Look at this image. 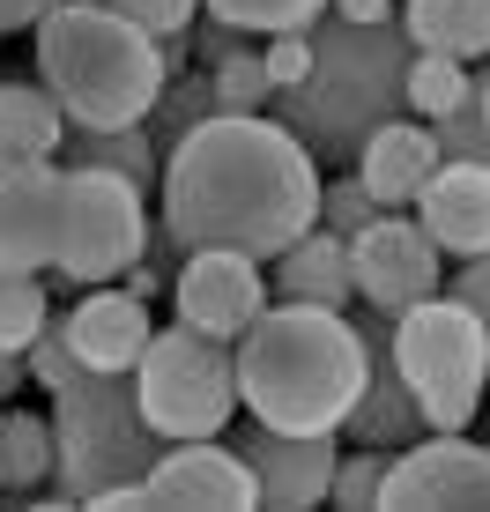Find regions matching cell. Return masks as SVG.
<instances>
[{
  "instance_id": "6da1fadb",
  "label": "cell",
  "mask_w": 490,
  "mask_h": 512,
  "mask_svg": "<svg viewBox=\"0 0 490 512\" xmlns=\"http://www.w3.org/2000/svg\"><path fill=\"white\" fill-rule=\"evenodd\" d=\"M156 201H164V238L179 253L231 245V253L275 260L320 223V156L275 112H208L164 156Z\"/></svg>"
},
{
  "instance_id": "484cf974",
  "label": "cell",
  "mask_w": 490,
  "mask_h": 512,
  "mask_svg": "<svg viewBox=\"0 0 490 512\" xmlns=\"http://www.w3.org/2000/svg\"><path fill=\"white\" fill-rule=\"evenodd\" d=\"M468 82H476L468 60H453V52H416L409 60V112L416 119H446L453 104L468 97Z\"/></svg>"
},
{
  "instance_id": "52a82bcc",
  "label": "cell",
  "mask_w": 490,
  "mask_h": 512,
  "mask_svg": "<svg viewBox=\"0 0 490 512\" xmlns=\"http://www.w3.org/2000/svg\"><path fill=\"white\" fill-rule=\"evenodd\" d=\"M134 394H142V416L164 438H223L231 416L245 409L238 401V357L231 342L201 327H156L142 364H134Z\"/></svg>"
},
{
  "instance_id": "d4e9b609",
  "label": "cell",
  "mask_w": 490,
  "mask_h": 512,
  "mask_svg": "<svg viewBox=\"0 0 490 512\" xmlns=\"http://www.w3.org/2000/svg\"><path fill=\"white\" fill-rule=\"evenodd\" d=\"M439 134V156H461V164H490V67H476L468 97L453 104L446 119H431Z\"/></svg>"
},
{
  "instance_id": "4316f807",
  "label": "cell",
  "mask_w": 490,
  "mask_h": 512,
  "mask_svg": "<svg viewBox=\"0 0 490 512\" xmlns=\"http://www.w3.org/2000/svg\"><path fill=\"white\" fill-rule=\"evenodd\" d=\"M201 15L268 38V30H312V23L327 15V0H201Z\"/></svg>"
},
{
  "instance_id": "74e56055",
  "label": "cell",
  "mask_w": 490,
  "mask_h": 512,
  "mask_svg": "<svg viewBox=\"0 0 490 512\" xmlns=\"http://www.w3.org/2000/svg\"><path fill=\"white\" fill-rule=\"evenodd\" d=\"M0 490H8V475H0Z\"/></svg>"
},
{
  "instance_id": "d6a6232c",
  "label": "cell",
  "mask_w": 490,
  "mask_h": 512,
  "mask_svg": "<svg viewBox=\"0 0 490 512\" xmlns=\"http://www.w3.org/2000/svg\"><path fill=\"white\" fill-rule=\"evenodd\" d=\"M260 60H268L275 90H297V82L312 75V30H268V45H260Z\"/></svg>"
},
{
  "instance_id": "f35d334b",
  "label": "cell",
  "mask_w": 490,
  "mask_h": 512,
  "mask_svg": "<svg viewBox=\"0 0 490 512\" xmlns=\"http://www.w3.org/2000/svg\"><path fill=\"white\" fill-rule=\"evenodd\" d=\"M483 423H490V416H483Z\"/></svg>"
},
{
  "instance_id": "9a60e30c",
  "label": "cell",
  "mask_w": 490,
  "mask_h": 512,
  "mask_svg": "<svg viewBox=\"0 0 490 512\" xmlns=\"http://www.w3.org/2000/svg\"><path fill=\"white\" fill-rule=\"evenodd\" d=\"M364 334V386H357V409L342 416V431L357 438V446H416V438L431 431L424 409H416V394H409V379H401V364H394V320L387 312H372V320H357Z\"/></svg>"
},
{
  "instance_id": "7a4b0ae2",
  "label": "cell",
  "mask_w": 490,
  "mask_h": 512,
  "mask_svg": "<svg viewBox=\"0 0 490 512\" xmlns=\"http://www.w3.org/2000/svg\"><path fill=\"white\" fill-rule=\"evenodd\" d=\"M238 357V401L245 416L275 431H342L364 386V334L335 305H290L275 297L253 327L231 342Z\"/></svg>"
},
{
  "instance_id": "ba28073f",
  "label": "cell",
  "mask_w": 490,
  "mask_h": 512,
  "mask_svg": "<svg viewBox=\"0 0 490 512\" xmlns=\"http://www.w3.org/2000/svg\"><path fill=\"white\" fill-rule=\"evenodd\" d=\"M156 223H149V193L127 179V171H104V164H67L60 186V268L75 290H97V282H119L134 260L149 253Z\"/></svg>"
},
{
  "instance_id": "4dcf8cb0",
  "label": "cell",
  "mask_w": 490,
  "mask_h": 512,
  "mask_svg": "<svg viewBox=\"0 0 490 512\" xmlns=\"http://www.w3.org/2000/svg\"><path fill=\"white\" fill-rule=\"evenodd\" d=\"M372 216H379V201H372V186H364L357 171H349V179H320V223H327V231L357 238Z\"/></svg>"
},
{
  "instance_id": "ac0fdd59",
  "label": "cell",
  "mask_w": 490,
  "mask_h": 512,
  "mask_svg": "<svg viewBox=\"0 0 490 512\" xmlns=\"http://www.w3.org/2000/svg\"><path fill=\"white\" fill-rule=\"evenodd\" d=\"M439 134H431V119H379L372 134H364L357 149V179L372 186L379 208H416V193L431 186V171H439Z\"/></svg>"
},
{
  "instance_id": "4fadbf2b",
  "label": "cell",
  "mask_w": 490,
  "mask_h": 512,
  "mask_svg": "<svg viewBox=\"0 0 490 512\" xmlns=\"http://www.w3.org/2000/svg\"><path fill=\"white\" fill-rule=\"evenodd\" d=\"M142 490L156 512H253L260 505L245 453L223 446V438H171L156 453V468L142 475Z\"/></svg>"
},
{
  "instance_id": "e0dca14e",
  "label": "cell",
  "mask_w": 490,
  "mask_h": 512,
  "mask_svg": "<svg viewBox=\"0 0 490 512\" xmlns=\"http://www.w3.org/2000/svg\"><path fill=\"white\" fill-rule=\"evenodd\" d=\"M416 223L439 238L446 260L490 253V164H461V156H446V164L431 171V186L416 193Z\"/></svg>"
},
{
  "instance_id": "7402d4cb",
  "label": "cell",
  "mask_w": 490,
  "mask_h": 512,
  "mask_svg": "<svg viewBox=\"0 0 490 512\" xmlns=\"http://www.w3.org/2000/svg\"><path fill=\"white\" fill-rule=\"evenodd\" d=\"M0 475L8 490H52L60 475V438H52V409H0Z\"/></svg>"
},
{
  "instance_id": "1f68e13d",
  "label": "cell",
  "mask_w": 490,
  "mask_h": 512,
  "mask_svg": "<svg viewBox=\"0 0 490 512\" xmlns=\"http://www.w3.org/2000/svg\"><path fill=\"white\" fill-rule=\"evenodd\" d=\"M75 372H82V357H75V334H67V312H52L38 327V342H30V379L52 394V386H67Z\"/></svg>"
},
{
  "instance_id": "f546056e",
  "label": "cell",
  "mask_w": 490,
  "mask_h": 512,
  "mask_svg": "<svg viewBox=\"0 0 490 512\" xmlns=\"http://www.w3.org/2000/svg\"><path fill=\"white\" fill-rule=\"evenodd\" d=\"M45 320H52L45 282L38 275H0V349H30Z\"/></svg>"
},
{
  "instance_id": "5b68a950",
  "label": "cell",
  "mask_w": 490,
  "mask_h": 512,
  "mask_svg": "<svg viewBox=\"0 0 490 512\" xmlns=\"http://www.w3.org/2000/svg\"><path fill=\"white\" fill-rule=\"evenodd\" d=\"M52 438H60V475H52V490H60L67 505H90L119 483H142L156 468V453L171 446L142 416L134 372H90V364L67 386H52Z\"/></svg>"
},
{
  "instance_id": "d6986e66",
  "label": "cell",
  "mask_w": 490,
  "mask_h": 512,
  "mask_svg": "<svg viewBox=\"0 0 490 512\" xmlns=\"http://www.w3.org/2000/svg\"><path fill=\"white\" fill-rule=\"evenodd\" d=\"M268 282L275 297H290V305H349L357 297V275H349V238L327 231V223H312L305 238H290L283 253L268 260Z\"/></svg>"
},
{
  "instance_id": "836d02e7",
  "label": "cell",
  "mask_w": 490,
  "mask_h": 512,
  "mask_svg": "<svg viewBox=\"0 0 490 512\" xmlns=\"http://www.w3.org/2000/svg\"><path fill=\"white\" fill-rule=\"evenodd\" d=\"M119 15H134L142 30H156V38H179V30H194L201 0H112Z\"/></svg>"
},
{
  "instance_id": "603a6c76",
  "label": "cell",
  "mask_w": 490,
  "mask_h": 512,
  "mask_svg": "<svg viewBox=\"0 0 490 512\" xmlns=\"http://www.w3.org/2000/svg\"><path fill=\"white\" fill-rule=\"evenodd\" d=\"M60 164H104V171H127L134 186H164V149L149 141V127H75L60 149Z\"/></svg>"
},
{
  "instance_id": "44dd1931",
  "label": "cell",
  "mask_w": 490,
  "mask_h": 512,
  "mask_svg": "<svg viewBox=\"0 0 490 512\" xmlns=\"http://www.w3.org/2000/svg\"><path fill=\"white\" fill-rule=\"evenodd\" d=\"M401 30L416 38V52L490 60V0H401Z\"/></svg>"
},
{
  "instance_id": "ffe728a7",
  "label": "cell",
  "mask_w": 490,
  "mask_h": 512,
  "mask_svg": "<svg viewBox=\"0 0 490 512\" xmlns=\"http://www.w3.org/2000/svg\"><path fill=\"white\" fill-rule=\"evenodd\" d=\"M75 119L45 82H0V156H60Z\"/></svg>"
},
{
  "instance_id": "8fae6325",
  "label": "cell",
  "mask_w": 490,
  "mask_h": 512,
  "mask_svg": "<svg viewBox=\"0 0 490 512\" xmlns=\"http://www.w3.org/2000/svg\"><path fill=\"white\" fill-rule=\"evenodd\" d=\"M387 512H490V446L461 431H431L394 453Z\"/></svg>"
},
{
  "instance_id": "8d00e7d4",
  "label": "cell",
  "mask_w": 490,
  "mask_h": 512,
  "mask_svg": "<svg viewBox=\"0 0 490 512\" xmlns=\"http://www.w3.org/2000/svg\"><path fill=\"white\" fill-rule=\"evenodd\" d=\"M60 0H0V30H38Z\"/></svg>"
},
{
  "instance_id": "5bb4252c",
  "label": "cell",
  "mask_w": 490,
  "mask_h": 512,
  "mask_svg": "<svg viewBox=\"0 0 490 512\" xmlns=\"http://www.w3.org/2000/svg\"><path fill=\"white\" fill-rule=\"evenodd\" d=\"M231 446L245 453L268 512H305V505H320L327 490H335V461H342L335 431H275V423L245 416V431Z\"/></svg>"
},
{
  "instance_id": "277c9868",
  "label": "cell",
  "mask_w": 490,
  "mask_h": 512,
  "mask_svg": "<svg viewBox=\"0 0 490 512\" xmlns=\"http://www.w3.org/2000/svg\"><path fill=\"white\" fill-rule=\"evenodd\" d=\"M38 82L75 127H142L171 82V52L112 0H60L38 23Z\"/></svg>"
},
{
  "instance_id": "3957f363",
  "label": "cell",
  "mask_w": 490,
  "mask_h": 512,
  "mask_svg": "<svg viewBox=\"0 0 490 512\" xmlns=\"http://www.w3.org/2000/svg\"><path fill=\"white\" fill-rule=\"evenodd\" d=\"M409 60L416 38L394 23H342L335 8L312 23V75L297 90H275V119L327 164H357L364 134L379 119L409 112Z\"/></svg>"
},
{
  "instance_id": "7c38bea8",
  "label": "cell",
  "mask_w": 490,
  "mask_h": 512,
  "mask_svg": "<svg viewBox=\"0 0 490 512\" xmlns=\"http://www.w3.org/2000/svg\"><path fill=\"white\" fill-rule=\"evenodd\" d=\"M60 156H0V275H45L60 253Z\"/></svg>"
},
{
  "instance_id": "f1b7e54d",
  "label": "cell",
  "mask_w": 490,
  "mask_h": 512,
  "mask_svg": "<svg viewBox=\"0 0 490 512\" xmlns=\"http://www.w3.org/2000/svg\"><path fill=\"white\" fill-rule=\"evenodd\" d=\"M208 75H216L223 112H260V104L275 97V75H268V60H260V45H231Z\"/></svg>"
},
{
  "instance_id": "2e32d148",
  "label": "cell",
  "mask_w": 490,
  "mask_h": 512,
  "mask_svg": "<svg viewBox=\"0 0 490 512\" xmlns=\"http://www.w3.org/2000/svg\"><path fill=\"white\" fill-rule=\"evenodd\" d=\"M67 334H75V357L90 372H134L149 349V297L127 290V282H97L90 297L67 305Z\"/></svg>"
},
{
  "instance_id": "cb8c5ba5",
  "label": "cell",
  "mask_w": 490,
  "mask_h": 512,
  "mask_svg": "<svg viewBox=\"0 0 490 512\" xmlns=\"http://www.w3.org/2000/svg\"><path fill=\"white\" fill-rule=\"evenodd\" d=\"M208 112H223L216 75H171V82H164V97L149 104V119H142V127H149V141H156V149L171 156V149H179V141L194 134Z\"/></svg>"
},
{
  "instance_id": "83f0119b",
  "label": "cell",
  "mask_w": 490,
  "mask_h": 512,
  "mask_svg": "<svg viewBox=\"0 0 490 512\" xmlns=\"http://www.w3.org/2000/svg\"><path fill=\"white\" fill-rule=\"evenodd\" d=\"M387 475H394V446H357L335 461V490H327V505L342 512H372L387 505Z\"/></svg>"
},
{
  "instance_id": "d590c367",
  "label": "cell",
  "mask_w": 490,
  "mask_h": 512,
  "mask_svg": "<svg viewBox=\"0 0 490 512\" xmlns=\"http://www.w3.org/2000/svg\"><path fill=\"white\" fill-rule=\"evenodd\" d=\"M327 8H335L342 23H394L401 0H327Z\"/></svg>"
},
{
  "instance_id": "9c48e42d",
  "label": "cell",
  "mask_w": 490,
  "mask_h": 512,
  "mask_svg": "<svg viewBox=\"0 0 490 512\" xmlns=\"http://www.w3.org/2000/svg\"><path fill=\"white\" fill-rule=\"evenodd\" d=\"M439 238L424 231L416 216H401V208H379L372 223H364L357 238H349V275H357V297L372 312H409L424 305V297H439Z\"/></svg>"
},
{
  "instance_id": "8992f818",
  "label": "cell",
  "mask_w": 490,
  "mask_h": 512,
  "mask_svg": "<svg viewBox=\"0 0 490 512\" xmlns=\"http://www.w3.org/2000/svg\"><path fill=\"white\" fill-rule=\"evenodd\" d=\"M394 364L409 379L416 409L431 431H468L490 394V334L461 297H424V305L394 312Z\"/></svg>"
},
{
  "instance_id": "e575fe53",
  "label": "cell",
  "mask_w": 490,
  "mask_h": 512,
  "mask_svg": "<svg viewBox=\"0 0 490 512\" xmlns=\"http://www.w3.org/2000/svg\"><path fill=\"white\" fill-rule=\"evenodd\" d=\"M453 297H461L468 312H476L483 320V334H490V253H476V260H461V268H453V282H446Z\"/></svg>"
},
{
  "instance_id": "30bf717a",
  "label": "cell",
  "mask_w": 490,
  "mask_h": 512,
  "mask_svg": "<svg viewBox=\"0 0 490 512\" xmlns=\"http://www.w3.org/2000/svg\"><path fill=\"white\" fill-rule=\"evenodd\" d=\"M260 268H268V260L231 253V245H194V253L179 260V275H171V305H179L186 327L216 334V342H238V334L275 305V282Z\"/></svg>"
}]
</instances>
